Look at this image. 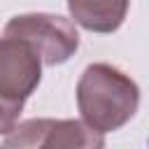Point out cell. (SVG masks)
I'll use <instances>...</instances> for the list:
<instances>
[{
    "instance_id": "obj_1",
    "label": "cell",
    "mask_w": 149,
    "mask_h": 149,
    "mask_svg": "<svg viewBox=\"0 0 149 149\" xmlns=\"http://www.w3.org/2000/svg\"><path fill=\"white\" fill-rule=\"evenodd\" d=\"M74 95L81 121L100 135L123 128L140 107V86L135 79L109 63L86 65Z\"/></svg>"
},
{
    "instance_id": "obj_2",
    "label": "cell",
    "mask_w": 149,
    "mask_h": 149,
    "mask_svg": "<svg viewBox=\"0 0 149 149\" xmlns=\"http://www.w3.org/2000/svg\"><path fill=\"white\" fill-rule=\"evenodd\" d=\"M42 81V61L37 51L19 40L0 37V135H7L21 112L26 100L35 93Z\"/></svg>"
},
{
    "instance_id": "obj_3",
    "label": "cell",
    "mask_w": 149,
    "mask_h": 149,
    "mask_svg": "<svg viewBox=\"0 0 149 149\" xmlns=\"http://www.w3.org/2000/svg\"><path fill=\"white\" fill-rule=\"evenodd\" d=\"M2 35L28 42L37 51L42 65H61L79 49V33L74 21L49 12L16 14L7 21Z\"/></svg>"
},
{
    "instance_id": "obj_4",
    "label": "cell",
    "mask_w": 149,
    "mask_h": 149,
    "mask_svg": "<svg viewBox=\"0 0 149 149\" xmlns=\"http://www.w3.org/2000/svg\"><path fill=\"white\" fill-rule=\"evenodd\" d=\"M7 147L19 149H54V147H70V149H100L105 147V135L88 128L81 119H28L16 121V126L5 135Z\"/></svg>"
},
{
    "instance_id": "obj_5",
    "label": "cell",
    "mask_w": 149,
    "mask_h": 149,
    "mask_svg": "<svg viewBox=\"0 0 149 149\" xmlns=\"http://www.w3.org/2000/svg\"><path fill=\"white\" fill-rule=\"evenodd\" d=\"M130 0H68V12L77 26L91 33H114L126 21Z\"/></svg>"
}]
</instances>
